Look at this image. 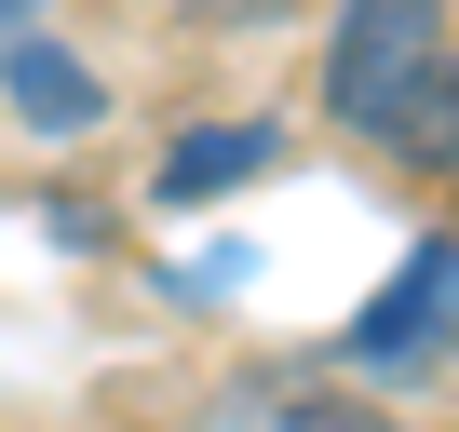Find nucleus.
I'll return each instance as SVG.
<instances>
[{
  "mask_svg": "<svg viewBox=\"0 0 459 432\" xmlns=\"http://www.w3.org/2000/svg\"><path fill=\"white\" fill-rule=\"evenodd\" d=\"M271 162H284V135H271V122H189V135L149 162V203H162V216H189V203H216V189L271 176Z\"/></svg>",
  "mask_w": 459,
  "mask_h": 432,
  "instance_id": "obj_4",
  "label": "nucleus"
},
{
  "mask_svg": "<svg viewBox=\"0 0 459 432\" xmlns=\"http://www.w3.org/2000/svg\"><path fill=\"white\" fill-rule=\"evenodd\" d=\"M446 55H459L446 41V0H338V28H325V122L351 149H392Z\"/></svg>",
  "mask_w": 459,
  "mask_h": 432,
  "instance_id": "obj_1",
  "label": "nucleus"
},
{
  "mask_svg": "<svg viewBox=\"0 0 459 432\" xmlns=\"http://www.w3.org/2000/svg\"><path fill=\"white\" fill-rule=\"evenodd\" d=\"M392 149H405V162H419V176H446V189H459V55H446V68H432V95H419V108H405V135H392Z\"/></svg>",
  "mask_w": 459,
  "mask_h": 432,
  "instance_id": "obj_5",
  "label": "nucleus"
},
{
  "mask_svg": "<svg viewBox=\"0 0 459 432\" xmlns=\"http://www.w3.org/2000/svg\"><path fill=\"white\" fill-rule=\"evenodd\" d=\"M0 95H14V122H28V135H95V122H108V82H95L55 28L0 41Z\"/></svg>",
  "mask_w": 459,
  "mask_h": 432,
  "instance_id": "obj_3",
  "label": "nucleus"
},
{
  "mask_svg": "<svg viewBox=\"0 0 459 432\" xmlns=\"http://www.w3.org/2000/svg\"><path fill=\"white\" fill-rule=\"evenodd\" d=\"M459 338V230H432L351 324H338V365H419V351H446Z\"/></svg>",
  "mask_w": 459,
  "mask_h": 432,
  "instance_id": "obj_2",
  "label": "nucleus"
}]
</instances>
